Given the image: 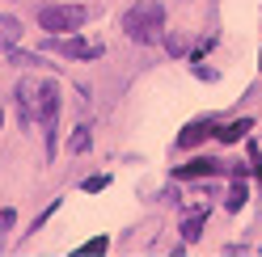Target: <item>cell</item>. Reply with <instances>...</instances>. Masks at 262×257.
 <instances>
[{"label": "cell", "mask_w": 262, "mask_h": 257, "mask_svg": "<svg viewBox=\"0 0 262 257\" xmlns=\"http://www.w3.org/2000/svg\"><path fill=\"white\" fill-rule=\"evenodd\" d=\"M5 51H9V59L13 63H17V68H42V55H30V51H17V46H5Z\"/></svg>", "instance_id": "9c48e42d"}, {"label": "cell", "mask_w": 262, "mask_h": 257, "mask_svg": "<svg viewBox=\"0 0 262 257\" xmlns=\"http://www.w3.org/2000/svg\"><path fill=\"white\" fill-rule=\"evenodd\" d=\"M258 63H262V51H258Z\"/></svg>", "instance_id": "2e32d148"}, {"label": "cell", "mask_w": 262, "mask_h": 257, "mask_svg": "<svg viewBox=\"0 0 262 257\" xmlns=\"http://www.w3.org/2000/svg\"><path fill=\"white\" fill-rule=\"evenodd\" d=\"M245 194H250V190H245L241 182H233V186H228V198H224V211H241V207H245Z\"/></svg>", "instance_id": "8fae6325"}, {"label": "cell", "mask_w": 262, "mask_h": 257, "mask_svg": "<svg viewBox=\"0 0 262 257\" xmlns=\"http://www.w3.org/2000/svg\"><path fill=\"white\" fill-rule=\"evenodd\" d=\"M207 135H216V122H211V118H194L186 131L178 135V148H194V143H203Z\"/></svg>", "instance_id": "8992f818"}, {"label": "cell", "mask_w": 262, "mask_h": 257, "mask_svg": "<svg viewBox=\"0 0 262 257\" xmlns=\"http://www.w3.org/2000/svg\"><path fill=\"white\" fill-rule=\"evenodd\" d=\"M13 223H17V215H13V211H0V232H13Z\"/></svg>", "instance_id": "9a60e30c"}, {"label": "cell", "mask_w": 262, "mask_h": 257, "mask_svg": "<svg viewBox=\"0 0 262 257\" xmlns=\"http://www.w3.org/2000/svg\"><path fill=\"white\" fill-rule=\"evenodd\" d=\"M123 34L131 42H157L165 34V5L161 0H136L127 13H123Z\"/></svg>", "instance_id": "6da1fadb"}, {"label": "cell", "mask_w": 262, "mask_h": 257, "mask_svg": "<svg viewBox=\"0 0 262 257\" xmlns=\"http://www.w3.org/2000/svg\"><path fill=\"white\" fill-rule=\"evenodd\" d=\"M34 93H38V85H30L26 76L17 80V89H13V101H17V118H21V126L34 122Z\"/></svg>", "instance_id": "277c9868"}, {"label": "cell", "mask_w": 262, "mask_h": 257, "mask_svg": "<svg viewBox=\"0 0 262 257\" xmlns=\"http://www.w3.org/2000/svg\"><path fill=\"white\" fill-rule=\"evenodd\" d=\"M106 186H110V177H106V173H97V177L85 182V194H97V190H106Z\"/></svg>", "instance_id": "5bb4252c"}, {"label": "cell", "mask_w": 262, "mask_h": 257, "mask_svg": "<svg viewBox=\"0 0 262 257\" xmlns=\"http://www.w3.org/2000/svg\"><path fill=\"white\" fill-rule=\"evenodd\" d=\"M85 21H89L85 5H42L38 9V25L47 34H72V30H80Z\"/></svg>", "instance_id": "7a4b0ae2"}, {"label": "cell", "mask_w": 262, "mask_h": 257, "mask_svg": "<svg viewBox=\"0 0 262 257\" xmlns=\"http://www.w3.org/2000/svg\"><path fill=\"white\" fill-rule=\"evenodd\" d=\"M17 34H21V21H17V17H5V13H0V46H9Z\"/></svg>", "instance_id": "30bf717a"}, {"label": "cell", "mask_w": 262, "mask_h": 257, "mask_svg": "<svg viewBox=\"0 0 262 257\" xmlns=\"http://www.w3.org/2000/svg\"><path fill=\"white\" fill-rule=\"evenodd\" d=\"M165 46H169V55H182V51H186V34H169Z\"/></svg>", "instance_id": "4fadbf2b"}, {"label": "cell", "mask_w": 262, "mask_h": 257, "mask_svg": "<svg viewBox=\"0 0 262 257\" xmlns=\"http://www.w3.org/2000/svg\"><path fill=\"white\" fill-rule=\"evenodd\" d=\"M250 118H237V122H228V126H216V139L220 143H237V139H245V135H250Z\"/></svg>", "instance_id": "52a82bcc"}, {"label": "cell", "mask_w": 262, "mask_h": 257, "mask_svg": "<svg viewBox=\"0 0 262 257\" xmlns=\"http://www.w3.org/2000/svg\"><path fill=\"white\" fill-rule=\"evenodd\" d=\"M47 51H55V59H102L106 46L102 42H89V38H55L51 34Z\"/></svg>", "instance_id": "3957f363"}, {"label": "cell", "mask_w": 262, "mask_h": 257, "mask_svg": "<svg viewBox=\"0 0 262 257\" xmlns=\"http://www.w3.org/2000/svg\"><path fill=\"white\" fill-rule=\"evenodd\" d=\"M203 223H207V211H194V215L182 219V240H186V245H194V240L203 236Z\"/></svg>", "instance_id": "ba28073f"}, {"label": "cell", "mask_w": 262, "mask_h": 257, "mask_svg": "<svg viewBox=\"0 0 262 257\" xmlns=\"http://www.w3.org/2000/svg\"><path fill=\"white\" fill-rule=\"evenodd\" d=\"M89 143H93V135H89V126H76V131H72V139H68V148H72V152H85Z\"/></svg>", "instance_id": "7c38bea8"}, {"label": "cell", "mask_w": 262, "mask_h": 257, "mask_svg": "<svg viewBox=\"0 0 262 257\" xmlns=\"http://www.w3.org/2000/svg\"><path fill=\"white\" fill-rule=\"evenodd\" d=\"M211 173H224V160H207V156H199V160H190V165H178V173L173 177H211Z\"/></svg>", "instance_id": "5b68a950"}]
</instances>
